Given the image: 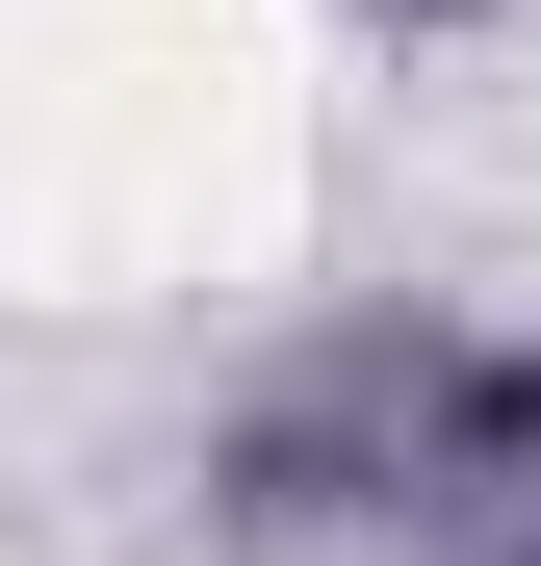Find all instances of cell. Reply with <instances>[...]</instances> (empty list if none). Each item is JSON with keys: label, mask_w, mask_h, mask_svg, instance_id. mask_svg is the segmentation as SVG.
Instances as JSON below:
<instances>
[{"label": "cell", "mask_w": 541, "mask_h": 566, "mask_svg": "<svg viewBox=\"0 0 541 566\" xmlns=\"http://www.w3.org/2000/svg\"><path fill=\"white\" fill-rule=\"evenodd\" d=\"M387 27H465V0H387Z\"/></svg>", "instance_id": "cell-1"}]
</instances>
